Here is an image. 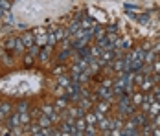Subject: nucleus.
Returning <instances> with one entry per match:
<instances>
[{"mask_svg":"<svg viewBox=\"0 0 160 136\" xmlns=\"http://www.w3.org/2000/svg\"><path fill=\"white\" fill-rule=\"evenodd\" d=\"M138 129H140V127L136 125V121L131 118L129 121H125V123H123L122 134H123V136H129V134H131V136H136V134H140V131H138Z\"/></svg>","mask_w":160,"mask_h":136,"instance_id":"nucleus-1","label":"nucleus"},{"mask_svg":"<svg viewBox=\"0 0 160 136\" xmlns=\"http://www.w3.org/2000/svg\"><path fill=\"white\" fill-rule=\"evenodd\" d=\"M35 44L41 46V48H44V46L48 44V35H46V30L44 28H39V30L35 31Z\"/></svg>","mask_w":160,"mask_h":136,"instance_id":"nucleus-2","label":"nucleus"},{"mask_svg":"<svg viewBox=\"0 0 160 136\" xmlns=\"http://www.w3.org/2000/svg\"><path fill=\"white\" fill-rule=\"evenodd\" d=\"M41 110H42V112H44L46 116H50L53 123L59 120V110H57V108H55L53 105H42V108H41Z\"/></svg>","mask_w":160,"mask_h":136,"instance_id":"nucleus-3","label":"nucleus"},{"mask_svg":"<svg viewBox=\"0 0 160 136\" xmlns=\"http://www.w3.org/2000/svg\"><path fill=\"white\" fill-rule=\"evenodd\" d=\"M111 123H112V120L111 118H107V116H103V118L98 120V127H99L101 134H109V131H111Z\"/></svg>","mask_w":160,"mask_h":136,"instance_id":"nucleus-4","label":"nucleus"},{"mask_svg":"<svg viewBox=\"0 0 160 136\" xmlns=\"http://www.w3.org/2000/svg\"><path fill=\"white\" fill-rule=\"evenodd\" d=\"M145 114H147V112H144V110H142V112H134L131 118L136 121V125H138V127H144L145 123L149 121V116H145Z\"/></svg>","mask_w":160,"mask_h":136,"instance_id":"nucleus-5","label":"nucleus"},{"mask_svg":"<svg viewBox=\"0 0 160 136\" xmlns=\"http://www.w3.org/2000/svg\"><path fill=\"white\" fill-rule=\"evenodd\" d=\"M155 85H157V83L153 81V77H151V76H145V79L142 81V85H140V88H142L144 92H151Z\"/></svg>","mask_w":160,"mask_h":136,"instance_id":"nucleus-6","label":"nucleus"},{"mask_svg":"<svg viewBox=\"0 0 160 136\" xmlns=\"http://www.w3.org/2000/svg\"><path fill=\"white\" fill-rule=\"evenodd\" d=\"M6 123H8V127L17 129V127L20 125V114H9V118L6 120Z\"/></svg>","mask_w":160,"mask_h":136,"instance_id":"nucleus-7","label":"nucleus"},{"mask_svg":"<svg viewBox=\"0 0 160 136\" xmlns=\"http://www.w3.org/2000/svg\"><path fill=\"white\" fill-rule=\"evenodd\" d=\"M109 107H111V103H109L107 99L98 101V103H96V114H105V112L109 110Z\"/></svg>","mask_w":160,"mask_h":136,"instance_id":"nucleus-8","label":"nucleus"},{"mask_svg":"<svg viewBox=\"0 0 160 136\" xmlns=\"http://www.w3.org/2000/svg\"><path fill=\"white\" fill-rule=\"evenodd\" d=\"M76 129H78V134H85V131H87V120H85V116L76 118Z\"/></svg>","mask_w":160,"mask_h":136,"instance_id":"nucleus-9","label":"nucleus"},{"mask_svg":"<svg viewBox=\"0 0 160 136\" xmlns=\"http://www.w3.org/2000/svg\"><path fill=\"white\" fill-rule=\"evenodd\" d=\"M37 121H39V125H41L42 129H48L50 125L53 123V121H52V118H50V116H46L44 112H42V114H41V116L37 118Z\"/></svg>","mask_w":160,"mask_h":136,"instance_id":"nucleus-10","label":"nucleus"},{"mask_svg":"<svg viewBox=\"0 0 160 136\" xmlns=\"http://www.w3.org/2000/svg\"><path fill=\"white\" fill-rule=\"evenodd\" d=\"M22 43H24V46H26V48L33 46V44H35V35H33L32 31L24 33V35H22Z\"/></svg>","mask_w":160,"mask_h":136,"instance_id":"nucleus-11","label":"nucleus"},{"mask_svg":"<svg viewBox=\"0 0 160 136\" xmlns=\"http://www.w3.org/2000/svg\"><path fill=\"white\" fill-rule=\"evenodd\" d=\"M144 94H140V92H138V94H132V98H131V103H132V105L134 107H140L142 105V103H144Z\"/></svg>","mask_w":160,"mask_h":136,"instance_id":"nucleus-12","label":"nucleus"},{"mask_svg":"<svg viewBox=\"0 0 160 136\" xmlns=\"http://www.w3.org/2000/svg\"><path fill=\"white\" fill-rule=\"evenodd\" d=\"M85 120H87V123H88V125H96V123H98L96 112H87V114H85Z\"/></svg>","mask_w":160,"mask_h":136,"instance_id":"nucleus-13","label":"nucleus"},{"mask_svg":"<svg viewBox=\"0 0 160 136\" xmlns=\"http://www.w3.org/2000/svg\"><path fill=\"white\" fill-rule=\"evenodd\" d=\"M20 114V125H28L30 123V120H32V114H28V110H24V112H18Z\"/></svg>","mask_w":160,"mask_h":136,"instance_id":"nucleus-14","label":"nucleus"},{"mask_svg":"<svg viewBox=\"0 0 160 136\" xmlns=\"http://www.w3.org/2000/svg\"><path fill=\"white\" fill-rule=\"evenodd\" d=\"M66 103H68V101H66V98H59V99H57V101H55V108H57V110H63V108H66Z\"/></svg>","mask_w":160,"mask_h":136,"instance_id":"nucleus-15","label":"nucleus"},{"mask_svg":"<svg viewBox=\"0 0 160 136\" xmlns=\"http://www.w3.org/2000/svg\"><path fill=\"white\" fill-rule=\"evenodd\" d=\"M28 53H30V55H33V57H35V55L39 57V53H41V46H37V44L30 46V48H28Z\"/></svg>","mask_w":160,"mask_h":136,"instance_id":"nucleus-16","label":"nucleus"},{"mask_svg":"<svg viewBox=\"0 0 160 136\" xmlns=\"http://www.w3.org/2000/svg\"><path fill=\"white\" fill-rule=\"evenodd\" d=\"M90 107H92V101H90L88 98H83V99H81V108H85V110H88Z\"/></svg>","mask_w":160,"mask_h":136,"instance_id":"nucleus-17","label":"nucleus"},{"mask_svg":"<svg viewBox=\"0 0 160 136\" xmlns=\"http://www.w3.org/2000/svg\"><path fill=\"white\" fill-rule=\"evenodd\" d=\"M85 134H87V136H94V134H98L96 125H88V127H87V131H85Z\"/></svg>","mask_w":160,"mask_h":136,"instance_id":"nucleus-18","label":"nucleus"},{"mask_svg":"<svg viewBox=\"0 0 160 136\" xmlns=\"http://www.w3.org/2000/svg\"><path fill=\"white\" fill-rule=\"evenodd\" d=\"M105 33H107L105 30H101V28H98V30H96V33H94V37H96V43L99 41V39H103V37H105Z\"/></svg>","mask_w":160,"mask_h":136,"instance_id":"nucleus-19","label":"nucleus"},{"mask_svg":"<svg viewBox=\"0 0 160 136\" xmlns=\"http://www.w3.org/2000/svg\"><path fill=\"white\" fill-rule=\"evenodd\" d=\"M144 61L145 63H153V61H155V50H153V52H147L145 57H144Z\"/></svg>","mask_w":160,"mask_h":136,"instance_id":"nucleus-20","label":"nucleus"},{"mask_svg":"<svg viewBox=\"0 0 160 136\" xmlns=\"http://www.w3.org/2000/svg\"><path fill=\"white\" fill-rule=\"evenodd\" d=\"M17 44V39H8L6 41V50H13Z\"/></svg>","mask_w":160,"mask_h":136,"instance_id":"nucleus-21","label":"nucleus"},{"mask_svg":"<svg viewBox=\"0 0 160 136\" xmlns=\"http://www.w3.org/2000/svg\"><path fill=\"white\" fill-rule=\"evenodd\" d=\"M24 43H22V39H17V44H15V50L17 52H24Z\"/></svg>","mask_w":160,"mask_h":136,"instance_id":"nucleus-22","label":"nucleus"},{"mask_svg":"<svg viewBox=\"0 0 160 136\" xmlns=\"http://www.w3.org/2000/svg\"><path fill=\"white\" fill-rule=\"evenodd\" d=\"M68 55H70V50H63V52L59 53V63H63V61L68 57Z\"/></svg>","mask_w":160,"mask_h":136,"instance_id":"nucleus-23","label":"nucleus"},{"mask_svg":"<svg viewBox=\"0 0 160 136\" xmlns=\"http://www.w3.org/2000/svg\"><path fill=\"white\" fill-rule=\"evenodd\" d=\"M17 108H18V112H24V110H28V103H26V101H20V103L17 105Z\"/></svg>","mask_w":160,"mask_h":136,"instance_id":"nucleus-24","label":"nucleus"},{"mask_svg":"<svg viewBox=\"0 0 160 136\" xmlns=\"http://www.w3.org/2000/svg\"><path fill=\"white\" fill-rule=\"evenodd\" d=\"M153 94H155V99H157V101H160V87H157V85H155V87H153Z\"/></svg>","mask_w":160,"mask_h":136,"instance_id":"nucleus-25","label":"nucleus"},{"mask_svg":"<svg viewBox=\"0 0 160 136\" xmlns=\"http://www.w3.org/2000/svg\"><path fill=\"white\" fill-rule=\"evenodd\" d=\"M24 64H26V66H32V64H33V55L28 53V55L24 57Z\"/></svg>","mask_w":160,"mask_h":136,"instance_id":"nucleus-26","label":"nucleus"},{"mask_svg":"<svg viewBox=\"0 0 160 136\" xmlns=\"http://www.w3.org/2000/svg\"><path fill=\"white\" fill-rule=\"evenodd\" d=\"M134 17V18H136V20H138V22H147V18H149V15H147V13H145V15H132Z\"/></svg>","mask_w":160,"mask_h":136,"instance_id":"nucleus-27","label":"nucleus"},{"mask_svg":"<svg viewBox=\"0 0 160 136\" xmlns=\"http://www.w3.org/2000/svg\"><path fill=\"white\" fill-rule=\"evenodd\" d=\"M63 72H64V68H63V66H61V64L53 68V74H55V76H63Z\"/></svg>","mask_w":160,"mask_h":136,"instance_id":"nucleus-28","label":"nucleus"},{"mask_svg":"<svg viewBox=\"0 0 160 136\" xmlns=\"http://www.w3.org/2000/svg\"><path fill=\"white\" fill-rule=\"evenodd\" d=\"M153 72H157V74H160V61H153Z\"/></svg>","mask_w":160,"mask_h":136,"instance_id":"nucleus-29","label":"nucleus"},{"mask_svg":"<svg viewBox=\"0 0 160 136\" xmlns=\"http://www.w3.org/2000/svg\"><path fill=\"white\" fill-rule=\"evenodd\" d=\"M151 121H153V125H155V127H160V114L153 116V118H151Z\"/></svg>","mask_w":160,"mask_h":136,"instance_id":"nucleus-30","label":"nucleus"},{"mask_svg":"<svg viewBox=\"0 0 160 136\" xmlns=\"http://www.w3.org/2000/svg\"><path fill=\"white\" fill-rule=\"evenodd\" d=\"M41 114H42V110H41V108H35V110L32 112V118H35V120H37V118H39Z\"/></svg>","mask_w":160,"mask_h":136,"instance_id":"nucleus-31","label":"nucleus"},{"mask_svg":"<svg viewBox=\"0 0 160 136\" xmlns=\"http://www.w3.org/2000/svg\"><path fill=\"white\" fill-rule=\"evenodd\" d=\"M105 31H107V33H118V28H116V26H109Z\"/></svg>","mask_w":160,"mask_h":136,"instance_id":"nucleus-32","label":"nucleus"}]
</instances>
